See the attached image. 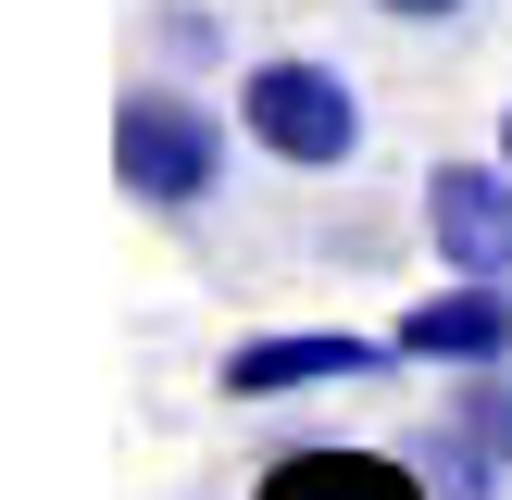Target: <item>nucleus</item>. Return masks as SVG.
Segmentation results:
<instances>
[{"label":"nucleus","mask_w":512,"mask_h":500,"mask_svg":"<svg viewBox=\"0 0 512 500\" xmlns=\"http://www.w3.org/2000/svg\"><path fill=\"white\" fill-rule=\"evenodd\" d=\"M388 25H463V0H375Z\"/></svg>","instance_id":"1a4fd4ad"},{"label":"nucleus","mask_w":512,"mask_h":500,"mask_svg":"<svg viewBox=\"0 0 512 500\" xmlns=\"http://www.w3.org/2000/svg\"><path fill=\"white\" fill-rule=\"evenodd\" d=\"M238 125H250V150H275V163H300V175H338L350 150H363L350 75L338 63H300V50H263V63L238 75Z\"/></svg>","instance_id":"f257e3e1"},{"label":"nucleus","mask_w":512,"mask_h":500,"mask_svg":"<svg viewBox=\"0 0 512 500\" xmlns=\"http://www.w3.org/2000/svg\"><path fill=\"white\" fill-rule=\"evenodd\" d=\"M113 175L138 213H200V200L225 188V125L200 113L188 88H125L113 113Z\"/></svg>","instance_id":"f03ea898"},{"label":"nucleus","mask_w":512,"mask_h":500,"mask_svg":"<svg viewBox=\"0 0 512 500\" xmlns=\"http://www.w3.org/2000/svg\"><path fill=\"white\" fill-rule=\"evenodd\" d=\"M500 163H512V113H500Z\"/></svg>","instance_id":"9d476101"},{"label":"nucleus","mask_w":512,"mask_h":500,"mask_svg":"<svg viewBox=\"0 0 512 500\" xmlns=\"http://www.w3.org/2000/svg\"><path fill=\"white\" fill-rule=\"evenodd\" d=\"M388 338H400V363H438V375L512 363V275H450V288H425Z\"/></svg>","instance_id":"20e7f679"},{"label":"nucleus","mask_w":512,"mask_h":500,"mask_svg":"<svg viewBox=\"0 0 512 500\" xmlns=\"http://www.w3.org/2000/svg\"><path fill=\"white\" fill-rule=\"evenodd\" d=\"M400 338H363V325H275V338L225 350V400H300V388H363L388 375Z\"/></svg>","instance_id":"7ed1b4c3"},{"label":"nucleus","mask_w":512,"mask_h":500,"mask_svg":"<svg viewBox=\"0 0 512 500\" xmlns=\"http://www.w3.org/2000/svg\"><path fill=\"white\" fill-rule=\"evenodd\" d=\"M263 500H438V475L388 463V450H288L263 475Z\"/></svg>","instance_id":"423d86ee"},{"label":"nucleus","mask_w":512,"mask_h":500,"mask_svg":"<svg viewBox=\"0 0 512 500\" xmlns=\"http://www.w3.org/2000/svg\"><path fill=\"white\" fill-rule=\"evenodd\" d=\"M450 425H463V438H475V450H488V463L512 475V363L463 375V388H450Z\"/></svg>","instance_id":"0eeeda50"},{"label":"nucleus","mask_w":512,"mask_h":500,"mask_svg":"<svg viewBox=\"0 0 512 500\" xmlns=\"http://www.w3.org/2000/svg\"><path fill=\"white\" fill-rule=\"evenodd\" d=\"M413 463L438 475V500H500V463H488V450L463 438V425H438V438H413Z\"/></svg>","instance_id":"6e6552de"},{"label":"nucleus","mask_w":512,"mask_h":500,"mask_svg":"<svg viewBox=\"0 0 512 500\" xmlns=\"http://www.w3.org/2000/svg\"><path fill=\"white\" fill-rule=\"evenodd\" d=\"M425 250L438 275H512V163H425Z\"/></svg>","instance_id":"39448f33"}]
</instances>
